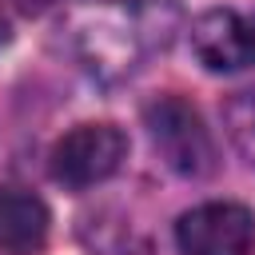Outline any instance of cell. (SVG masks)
Wrapping results in <instances>:
<instances>
[{"mask_svg":"<svg viewBox=\"0 0 255 255\" xmlns=\"http://www.w3.org/2000/svg\"><path fill=\"white\" fill-rule=\"evenodd\" d=\"M72 56L80 60V68L96 80H124L135 72L143 40H147V24L139 12L112 4V0H80L72 4V12L60 24Z\"/></svg>","mask_w":255,"mask_h":255,"instance_id":"obj_1","label":"cell"},{"mask_svg":"<svg viewBox=\"0 0 255 255\" xmlns=\"http://www.w3.org/2000/svg\"><path fill=\"white\" fill-rule=\"evenodd\" d=\"M143 128L151 135V147L175 175L203 179L215 171V163H219L215 139H211L203 116L195 112V104H187L183 96H155L143 108Z\"/></svg>","mask_w":255,"mask_h":255,"instance_id":"obj_2","label":"cell"},{"mask_svg":"<svg viewBox=\"0 0 255 255\" xmlns=\"http://www.w3.org/2000/svg\"><path fill=\"white\" fill-rule=\"evenodd\" d=\"M128 135L116 124H80L52 147V179L68 191L96 187L120 171Z\"/></svg>","mask_w":255,"mask_h":255,"instance_id":"obj_3","label":"cell"},{"mask_svg":"<svg viewBox=\"0 0 255 255\" xmlns=\"http://www.w3.org/2000/svg\"><path fill=\"white\" fill-rule=\"evenodd\" d=\"M175 243L183 255H251L255 247V215L243 203L211 199L179 215Z\"/></svg>","mask_w":255,"mask_h":255,"instance_id":"obj_4","label":"cell"},{"mask_svg":"<svg viewBox=\"0 0 255 255\" xmlns=\"http://www.w3.org/2000/svg\"><path fill=\"white\" fill-rule=\"evenodd\" d=\"M191 52L207 72H239L255 64V16L211 8L191 24Z\"/></svg>","mask_w":255,"mask_h":255,"instance_id":"obj_5","label":"cell"},{"mask_svg":"<svg viewBox=\"0 0 255 255\" xmlns=\"http://www.w3.org/2000/svg\"><path fill=\"white\" fill-rule=\"evenodd\" d=\"M48 239V207L24 187L0 191V251L32 255Z\"/></svg>","mask_w":255,"mask_h":255,"instance_id":"obj_6","label":"cell"},{"mask_svg":"<svg viewBox=\"0 0 255 255\" xmlns=\"http://www.w3.org/2000/svg\"><path fill=\"white\" fill-rule=\"evenodd\" d=\"M223 131L227 139L235 143V151L255 163V88L247 92H235L227 104H223Z\"/></svg>","mask_w":255,"mask_h":255,"instance_id":"obj_7","label":"cell"},{"mask_svg":"<svg viewBox=\"0 0 255 255\" xmlns=\"http://www.w3.org/2000/svg\"><path fill=\"white\" fill-rule=\"evenodd\" d=\"M12 4H16L20 12H40V8L48 4V0H12Z\"/></svg>","mask_w":255,"mask_h":255,"instance_id":"obj_8","label":"cell"}]
</instances>
